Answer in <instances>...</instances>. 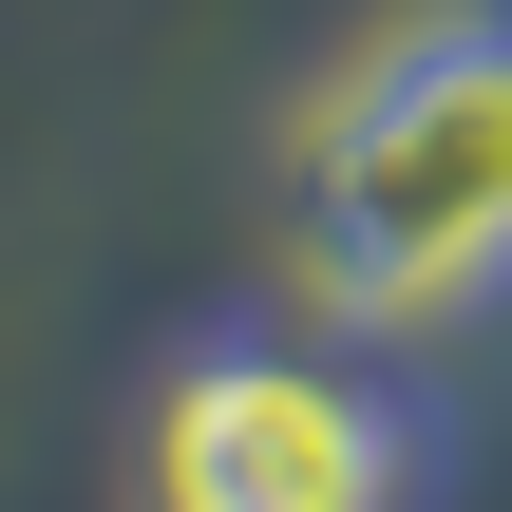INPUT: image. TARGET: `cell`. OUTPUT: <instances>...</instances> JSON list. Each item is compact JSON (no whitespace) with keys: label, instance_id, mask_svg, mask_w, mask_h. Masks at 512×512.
<instances>
[{"label":"cell","instance_id":"1","mask_svg":"<svg viewBox=\"0 0 512 512\" xmlns=\"http://www.w3.org/2000/svg\"><path fill=\"white\" fill-rule=\"evenodd\" d=\"M285 266L380 342L512 304V0H399L285 114Z\"/></svg>","mask_w":512,"mask_h":512},{"label":"cell","instance_id":"2","mask_svg":"<svg viewBox=\"0 0 512 512\" xmlns=\"http://www.w3.org/2000/svg\"><path fill=\"white\" fill-rule=\"evenodd\" d=\"M437 399L380 323H209L152 380L133 512H437Z\"/></svg>","mask_w":512,"mask_h":512}]
</instances>
